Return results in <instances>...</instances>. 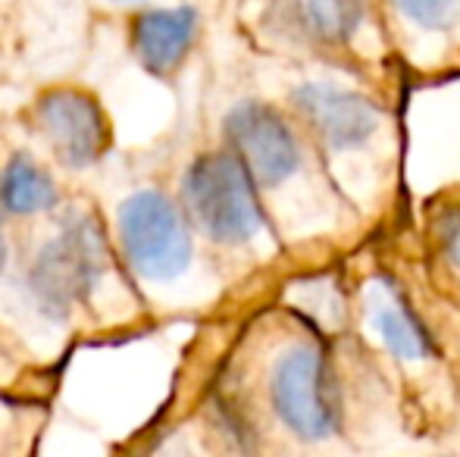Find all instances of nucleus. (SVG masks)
Instances as JSON below:
<instances>
[{"instance_id": "13", "label": "nucleus", "mask_w": 460, "mask_h": 457, "mask_svg": "<svg viewBox=\"0 0 460 457\" xmlns=\"http://www.w3.org/2000/svg\"><path fill=\"white\" fill-rule=\"evenodd\" d=\"M442 242H445V248H448L451 260L460 267V214L457 210L442 223Z\"/></svg>"}, {"instance_id": "8", "label": "nucleus", "mask_w": 460, "mask_h": 457, "mask_svg": "<svg viewBox=\"0 0 460 457\" xmlns=\"http://www.w3.org/2000/svg\"><path fill=\"white\" fill-rule=\"evenodd\" d=\"M198 35V13L191 6L145 10L135 16L132 41L135 54L151 73H172L188 57Z\"/></svg>"}, {"instance_id": "5", "label": "nucleus", "mask_w": 460, "mask_h": 457, "mask_svg": "<svg viewBox=\"0 0 460 457\" xmlns=\"http://www.w3.org/2000/svg\"><path fill=\"white\" fill-rule=\"evenodd\" d=\"M226 138L229 147L254 176L257 185L276 189L291 179L301 166V145L288 122L267 104H238L226 116Z\"/></svg>"}, {"instance_id": "14", "label": "nucleus", "mask_w": 460, "mask_h": 457, "mask_svg": "<svg viewBox=\"0 0 460 457\" xmlns=\"http://www.w3.org/2000/svg\"><path fill=\"white\" fill-rule=\"evenodd\" d=\"M4 267H6V238L0 232V273H4Z\"/></svg>"}, {"instance_id": "11", "label": "nucleus", "mask_w": 460, "mask_h": 457, "mask_svg": "<svg viewBox=\"0 0 460 457\" xmlns=\"http://www.w3.org/2000/svg\"><path fill=\"white\" fill-rule=\"evenodd\" d=\"M57 185L48 170L35 163L29 154H16L0 172V204L19 216H31L50 210L57 204Z\"/></svg>"}, {"instance_id": "12", "label": "nucleus", "mask_w": 460, "mask_h": 457, "mask_svg": "<svg viewBox=\"0 0 460 457\" xmlns=\"http://www.w3.org/2000/svg\"><path fill=\"white\" fill-rule=\"evenodd\" d=\"M411 22H417L420 29H451L460 19V0H392Z\"/></svg>"}, {"instance_id": "10", "label": "nucleus", "mask_w": 460, "mask_h": 457, "mask_svg": "<svg viewBox=\"0 0 460 457\" xmlns=\"http://www.w3.org/2000/svg\"><path fill=\"white\" fill-rule=\"evenodd\" d=\"M369 317H373V330L379 332V338L392 354L404 360H423L432 354L429 330L388 282L376 286L373 298H369Z\"/></svg>"}, {"instance_id": "7", "label": "nucleus", "mask_w": 460, "mask_h": 457, "mask_svg": "<svg viewBox=\"0 0 460 457\" xmlns=\"http://www.w3.org/2000/svg\"><path fill=\"white\" fill-rule=\"evenodd\" d=\"M295 107L316 138L332 151L364 147L382 122V110L369 98L332 85H301L295 92Z\"/></svg>"}, {"instance_id": "4", "label": "nucleus", "mask_w": 460, "mask_h": 457, "mask_svg": "<svg viewBox=\"0 0 460 457\" xmlns=\"http://www.w3.org/2000/svg\"><path fill=\"white\" fill-rule=\"evenodd\" d=\"M119 242L128 267L151 282H172L191 263V232L179 207L160 191H135L119 204Z\"/></svg>"}, {"instance_id": "1", "label": "nucleus", "mask_w": 460, "mask_h": 457, "mask_svg": "<svg viewBox=\"0 0 460 457\" xmlns=\"http://www.w3.org/2000/svg\"><path fill=\"white\" fill-rule=\"evenodd\" d=\"M182 195L200 232L223 244H244L261 235L263 210L257 182L235 154H204L185 170Z\"/></svg>"}, {"instance_id": "9", "label": "nucleus", "mask_w": 460, "mask_h": 457, "mask_svg": "<svg viewBox=\"0 0 460 457\" xmlns=\"http://www.w3.org/2000/svg\"><path fill=\"white\" fill-rule=\"evenodd\" d=\"M285 16L291 29L301 31L310 44L339 48L351 41L367 16V0H285Z\"/></svg>"}, {"instance_id": "3", "label": "nucleus", "mask_w": 460, "mask_h": 457, "mask_svg": "<svg viewBox=\"0 0 460 457\" xmlns=\"http://www.w3.org/2000/svg\"><path fill=\"white\" fill-rule=\"evenodd\" d=\"M270 401L279 420L301 439L323 442L339 433V389L320 347L295 345L276 360L270 373Z\"/></svg>"}, {"instance_id": "6", "label": "nucleus", "mask_w": 460, "mask_h": 457, "mask_svg": "<svg viewBox=\"0 0 460 457\" xmlns=\"http://www.w3.org/2000/svg\"><path fill=\"white\" fill-rule=\"evenodd\" d=\"M38 122L60 163L85 170L103 154L110 128L101 104L79 88H57L38 101Z\"/></svg>"}, {"instance_id": "2", "label": "nucleus", "mask_w": 460, "mask_h": 457, "mask_svg": "<svg viewBox=\"0 0 460 457\" xmlns=\"http://www.w3.org/2000/svg\"><path fill=\"white\" fill-rule=\"evenodd\" d=\"M107 269V242L92 216H73L41 250L29 273V288L48 317L66 320L94 292Z\"/></svg>"}]
</instances>
